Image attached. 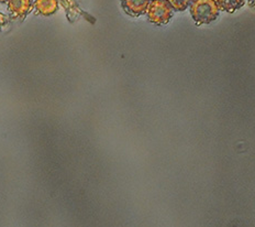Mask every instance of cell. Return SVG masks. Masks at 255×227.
Here are the masks:
<instances>
[{"label": "cell", "mask_w": 255, "mask_h": 227, "mask_svg": "<svg viewBox=\"0 0 255 227\" xmlns=\"http://www.w3.org/2000/svg\"><path fill=\"white\" fill-rule=\"evenodd\" d=\"M147 20L156 25H163L173 18L174 10L166 0H151L146 10Z\"/></svg>", "instance_id": "obj_2"}, {"label": "cell", "mask_w": 255, "mask_h": 227, "mask_svg": "<svg viewBox=\"0 0 255 227\" xmlns=\"http://www.w3.org/2000/svg\"><path fill=\"white\" fill-rule=\"evenodd\" d=\"M57 0H35L34 8L36 12L43 15H51L57 10Z\"/></svg>", "instance_id": "obj_5"}, {"label": "cell", "mask_w": 255, "mask_h": 227, "mask_svg": "<svg viewBox=\"0 0 255 227\" xmlns=\"http://www.w3.org/2000/svg\"><path fill=\"white\" fill-rule=\"evenodd\" d=\"M9 11L15 18H24L33 8V0H8Z\"/></svg>", "instance_id": "obj_4"}, {"label": "cell", "mask_w": 255, "mask_h": 227, "mask_svg": "<svg viewBox=\"0 0 255 227\" xmlns=\"http://www.w3.org/2000/svg\"><path fill=\"white\" fill-rule=\"evenodd\" d=\"M3 2H8V0H0V3H3Z\"/></svg>", "instance_id": "obj_9"}, {"label": "cell", "mask_w": 255, "mask_h": 227, "mask_svg": "<svg viewBox=\"0 0 255 227\" xmlns=\"http://www.w3.org/2000/svg\"><path fill=\"white\" fill-rule=\"evenodd\" d=\"M174 11H185L189 7L191 0H166Z\"/></svg>", "instance_id": "obj_7"}, {"label": "cell", "mask_w": 255, "mask_h": 227, "mask_svg": "<svg viewBox=\"0 0 255 227\" xmlns=\"http://www.w3.org/2000/svg\"><path fill=\"white\" fill-rule=\"evenodd\" d=\"M250 4H251V7L255 8V0H250Z\"/></svg>", "instance_id": "obj_8"}, {"label": "cell", "mask_w": 255, "mask_h": 227, "mask_svg": "<svg viewBox=\"0 0 255 227\" xmlns=\"http://www.w3.org/2000/svg\"><path fill=\"white\" fill-rule=\"evenodd\" d=\"M189 11L196 24L201 25L215 21L219 15L220 9L216 0H191Z\"/></svg>", "instance_id": "obj_1"}, {"label": "cell", "mask_w": 255, "mask_h": 227, "mask_svg": "<svg viewBox=\"0 0 255 227\" xmlns=\"http://www.w3.org/2000/svg\"><path fill=\"white\" fill-rule=\"evenodd\" d=\"M122 9L131 17H140L147 10L151 0H120Z\"/></svg>", "instance_id": "obj_3"}, {"label": "cell", "mask_w": 255, "mask_h": 227, "mask_svg": "<svg viewBox=\"0 0 255 227\" xmlns=\"http://www.w3.org/2000/svg\"><path fill=\"white\" fill-rule=\"evenodd\" d=\"M216 2L220 10L233 13L244 6L246 0H216Z\"/></svg>", "instance_id": "obj_6"}]
</instances>
